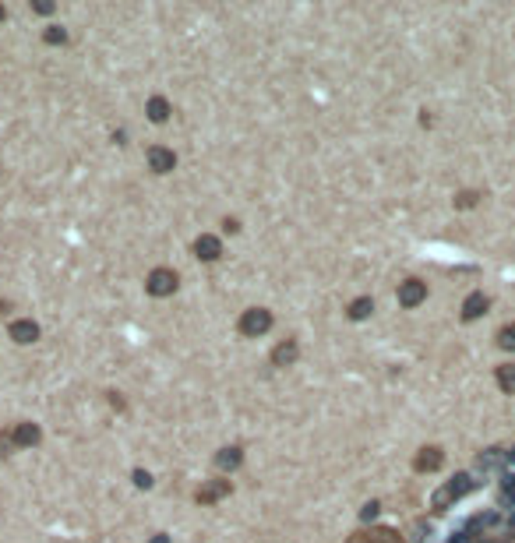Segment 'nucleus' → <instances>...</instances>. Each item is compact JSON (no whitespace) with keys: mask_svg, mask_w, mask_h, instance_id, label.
<instances>
[{"mask_svg":"<svg viewBox=\"0 0 515 543\" xmlns=\"http://www.w3.org/2000/svg\"><path fill=\"white\" fill-rule=\"evenodd\" d=\"M166 117H170V103H166L163 96H152V99H148V120L163 124Z\"/></svg>","mask_w":515,"mask_h":543,"instance_id":"nucleus-15","label":"nucleus"},{"mask_svg":"<svg viewBox=\"0 0 515 543\" xmlns=\"http://www.w3.org/2000/svg\"><path fill=\"white\" fill-rule=\"evenodd\" d=\"M346 543H406L395 529H360V532H353Z\"/></svg>","mask_w":515,"mask_h":543,"instance_id":"nucleus-5","label":"nucleus"},{"mask_svg":"<svg viewBox=\"0 0 515 543\" xmlns=\"http://www.w3.org/2000/svg\"><path fill=\"white\" fill-rule=\"evenodd\" d=\"M511 522H515V515H511Z\"/></svg>","mask_w":515,"mask_h":543,"instance_id":"nucleus-28","label":"nucleus"},{"mask_svg":"<svg viewBox=\"0 0 515 543\" xmlns=\"http://www.w3.org/2000/svg\"><path fill=\"white\" fill-rule=\"evenodd\" d=\"M0 22H4V8H0Z\"/></svg>","mask_w":515,"mask_h":543,"instance_id":"nucleus-27","label":"nucleus"},{"mask_svg":"<svg viewBox=\"0 0 515 543\" xmlns=\"http://www.w3.org/2000/svg\"><path fill=\"white\" fill-rule=\"evenodd\" d=\"M229 490H233V483H229V480H208V483H201V487H198V494H194V497H198V504H215V501H219V497H226Z\"/></svg>","mask_w":515,"mask_h":543,"instance_id":"nucleus-7","label":"nucleus"},{"mask_svg":"<svg viewBox=\"0 0 515 543\" xmlns=\"http://www.w3.org/2000/svg\"><path fill=\"white\" fill-rule=\"evenodd\" d=\"M497 346H501V350H515V321L504 325V328L497 332Z\"/></svg>","mask_w":515,"mask_h":543,"instance_id":"nucleus-18","label":"nucleus"},{"mask_svg":"<svg viewBox=\"0 0 515 543\" xmlns=\"http://www.w3.org/2000/svg\"><path fill=\"white\" fill-rule=\"evenodd\" d=\"M194 254H198L201 261H215V257L222 254V243H219V236H212V233H201V236L194 240Z\"/></svg>","mask_w":515,"mask_h":543,"instance_id":"nucleus-9","label":"nucleus"},{"mask_svg":"<svg viewBox=\"0 0 515 543\" xmlns=\"http://www.w3.org/2000/svg\"><path fill=\"white\" fill-rule=\"evenodd\" d=\"M240 336H247V339H258V336H265L269 328H272V314L265 311V307H250V311H243L240 314Z\"/></svg>","mask_w":515,"mask_h":543,"instance_id":"nucleus-2","label":"nucleus"},{"mask_svg":"<svg viewBox=\"0 0 515 543\" xmlns=\"http://www.w3.org/2000/svg\"><path fill=\"white\" fill-rule=\"evenodd\" d=\"M487 304H490V300H487L483 293H469L466 304H462V318H466V321H476V318L487 311Z\"/></svg>","mask_w":515,"mask_h":543,"instance_id":"nucleus-11","label":"nucleus"},{"mask_svg":"<svg viewBox=\"0 0 515 543\" xmlns=\"http://www.w3.org/2000/svg\"><path fill=\"white\" fill-rule=\"evenodd\" d=\"M148 166H152L155 173H170V170L177 166V155H173L170 148H163V145H152V148H148Z\"/></svg>","mask_w":515,"mask_h":543,"instance_id":"nucleus-8","label":"nucleus"},{"mask_svg":"<svg viewBox=\"0 0 515 543\" xmlns=\"http://www.w3.org/2000/svg\"><path fill=\"white\" fill-rule=\"evenodd\" d=\"M371 311H374V300H371V297H360V300L350 304V318H353V321H364Z\"/></svg>","mask_w":515,"mask_h":543,"instance_id":"nucleus-16","label":"nucleus"},{"mask_svg":"<svg viewBox=\"0 0 515 543\" xmlns=\"http://www.w3.org/2000/svg\"><path fill=\"white\" fill-rule=\"evenodd\" d=\"M360 515H364V518L371 522V518L378 515V501H371V504H364V508H360Z\"/></svg>","mask_w":515,"mask_h":543,"instance_id":"nucleus-23","label":"nucleus"},{"mask_svg":"<svg viewBox=\"0 0 515 543\" xmlns=\"http://www.w3.org/2000/svg\"><path fill=\"white\" fill-rule=\"evenodd\" d=\"M504 494H515V483H504Z\"/></svg>","mask_w":515,"mask_h":543,"instance_id":"nucleus-26","label":"nucleus"},{"mask_svg":"<svg viewBox=\"0 0 515 543\" xmlns=\"http://www.w3.org/2000/svg\"><path fill=\"white\" fill-rule=\"evenodd\" d=\"M240 462H243V452H240V448H222V452L215 455V466H219V469H236Z\"/></svg>","mask_w":515,"mask_h":543,"instance_id":"nucleus-14","label":"nucleus"},{"mask_svg":"<svg viewBox=\"0 0 515 543\" xmlns=\"http://www.w3.org/2000/svg\"><path fill=\"white\" fill-rule=\"evenodd\" d=\"M297 353H300V350H297V343H293V339H286V343H279V346L272 350V364H276V367H286V364H293V360H297Z\"/></svg>","mask_w":515,"mask_h":543,"instance_id":"nucleus-13","label":"nucleus"},{"mask_svg":"<svg viewBox=\"0 0 515 543\" xmlns=\"http://www.w3.org/2000/svg\"><path fill=\"white\" fill-rule=\"evenodd\" d=\"M134 483H138V487H152V476H148L145 469H138V473H134Z\"/></svg>","mask_w":515,"mask_h":543,"instance_id":"nucleus-22","label":"nucleus"},{"mask_svg":"<svg viewBox=\"0 0 515 543\" xmlns=\"http://www.w3.org/2000/svg\"><path fill=\"white\" fill-rule=\"evenodd\" d=\"M476 198H480V194H473V191H462V194L455 198V205H459V208H473V205H476Z\"/></svg>","mask_w":515,"mask_h":543,"instance_id":"nucleus-21","label":"nucleus"},{"mask_svg":"<svg viewBox=\"0 0 515 543\" xmlns=\"http://www.w3.org/2000/svg\"><path fill=\"white\" fill-rule=\"evenodd\" d=\"M424 300H427V283H420V279L399 283V304H402V307H417V304H424Z\"/></svg>","mask_w":515,"mask_h":543,"instance_id":"nucleus-4","label":"nucleus"},{"mask_svg":"<svg viewBox=\"0 0 515 543\" xmlns=\"http://www.w3.org/2000/svg\"><path fill=\"white\" fill-rule=\"evenodd\" d=\"M43 39H46L50 46H57V43H64V39H68V32H64V29H46V32H43Z\"/></svg>","mask_w":515,"mask_h":543,"instance_id":"nucleus-20","label":"nucleus"},{"mask_svg":"<svg viewBox=\"0 0 515 543\" xmlns=\"http://www.w3.org/2000/svg\"><path fill=\"white\" fill-rule=\"evenodd\" d=\"M8 441H11V445H36V441H39V427H36V423H18V427L8 434Z\"/></svg>","mask_w":515,"mask_h":543,"instance_id":"nucleus-12","label":"nucleus"},{"mask_svg":"<svg viewBox=\"0 0 515 543\" xmlns=\"http://www.w3.org/2000/svg\"><path fill=\"white\" fill-rule=\"evenodd\" d=\"M152 543H166V536H163V532H159V536H152Z\"/></svg>","mask_w":515,"mask_h":543,"instance_id":"nucleus-25","label":"nucleus"},{"mask_svg":"<svg viewBox=\"0 0 515 543\" xmlns=\"http://www.w3.org/2000/svg\"><path fill=\"white\" fill-rule=\"evenodd\" d=\"M441 462H445V452H441V448H434V445H427V448H420V452H417L413 469H417V473H434V469H441Z\"/></svg>","mask_w":515,"mask_h":543,"instance_id":"nucleus-6","label":"nucleus"},{"mask_svg":"<svg viewBox=\"0 0 515 543\" xmlns=\"http://www.w3.org/2000/svg\"><path fill=\"white\" fill-rule=\"evenodd\" d=\"M497 462H501V455H497V448H490V452H483V455L476 459V466H480V469H490V466H497Z\"/></svg>","mask_w":515,"mask_h":543,"instance_id":"nucleus-19","label":"nucleus"},{"mask_svg":"<svg viewBox=\"0 0 515 543\" xmlns=\"http://www.w3.org/2000/svg\"><path fill=\"white\" fill-rule=\"evenodd\" d=\"M497 385H501V392H515V364L497 367Z\"/></svg>","mask_w":515,"mask_h":543,"instance_id":"nucleus-17","label":"nucleus"},{"mask_svg":"<svg viewBox=\"0 0 515 543\" xmlns=\"http://www.w3.org/2000/svg\"><path fill=\"white\" fill-rule=\"evenodd\" d=\"M11 339L22 343V346H25V343H36V339H39V325L29 321V318H25V321H15V325H11Z\"/></svg>","mask_w":515,"mask_h":543,"instance_id":"nucleus-10","label":"nucleus"},{"mask_svg":"<svg viewBox=\"0 0 515 543\" xmlns=\"http://www.w3.org/2000/svg\"><path fill=\"white\" fill-rule=\"evenodd\" d=\"M469 490H473V476H469V473H459L455 480H448V483H445V487L431 497V504L441 511V508H448L452 501H459V497H462V494H469Z\"/></svg>","mask_w":515,"mask_h":543,"instance_id":"nucleus-1","label":"nucleus"},{"mask_svg":"<svg viewBox=\"0 0 515 543\" xmlns=\"http://www.w3.org/2000/svg\"><path fill=\"white\" fill-rule=\"evenodd\" d=\"M32 8H36L39 15H50V11H53V4H46V0H36V4H32Z\"/></svg>","mask_w":515,"mask_h":543,"instance_id":"nucleus-24","label":"nucleus"},{"mask_svg":"<svg viewBox=\"0 0 515 543\" xmlns=\"http://www.w3.org/2000/svg\"><path fill=\"white\" fill-rule=\"evenodd\" d=\"M177 272L173 268H152L148 272V283H145V290L152 293V297H170L173 290H177Z\"/></svg>","mask_w":515,"mask_h":543,"instance_id":"nucleus-3","label":"nucleus"}]
</instances>
